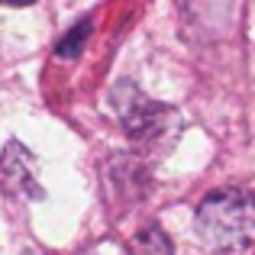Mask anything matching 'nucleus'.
<instances>
[{
	"label": "nucleus",
	"mask_w": 255,
	"mask_h": 255,
	"mask_svg": "<svg viewBox=\"0 0 255 255\" xmlns=\"http://www.w3.org/2000/svg\"><path fill=\"white\" fill-rule=\"evenodd\" d=\"M197 239L213 252H246L255 246V197L243 187H220L194 213Z\"/></svg>",
	"instance_id": "f257e3e1"
},
{
	"label": "nucleus",
	"mask_w": 255,
	"mask_h": 255,
	"mask_svg": "<svg viewBox=\"0 0 255 255\" xmlns=\"http://www.w3.org/2000/svg\"><path fill=\"white\" fill-rule=\"evenodd\" d=\"M110 110L126 129V136L145 142V139H158L171 126V110L162 104H152L136 84L120 81L110 91Z\"/></svg>",
	"instance_id": "f03ea898"
},
{
	"label": "nucleus",
	"mask_w": 255,
	"mask_h": 255,
	"mask_svg": "<svg viewBox=\"0 0 255 255\" xmlns=\"http://www.w3.org/2000/svg\"><path fill=\"white\" fill-rule=\"evenodd\" d=\"M0 187L13 200H42L45 187L39 178V162L26 145L10 142L0 155Z\"/></svg>",
	"instance_id": "7ed1b4c3"
},
{
	"label": "nucleus",
	"mask_w": 255,
	"mask_h": 255,
	"mask_svg": "<svg viewBox=\"0 0 255 255\" xmlns=\"http://www.w3.org/2000/svg\"><path fill=\"white\" fill-rule=\"evenodd\" d=\"M126 255H174V252H171V243H168V236H165V230L145 226V230H139L136 236L129 239Z\"/></svg>",
	"instance_id": "20e7f679"
},
{
	"label": "nucleus",
	"mask_w": 255,
	"mask_h": 255,
	"mask_svg": "<svg viewBox=\"0 0 255 255\" xmlns=\"http://www.w3.org/2000/svg\"><path fill=\"white\" fill-rule=\"evenodd\" d=\"M87 32H91V26H81V32H71L68 39H62V45H58V55H75V52H81L84 49V39H87Z\"/></svg>",
	"instance_id": "39448f33"
},
{
	"label": "nucleus",
	"mask_w": 255,
	"mask_h": 255,
	"mask_svg": "<svg viewBox=\"0 0 255 255\" xmlns=\"http://www.w3.org/2000/svg\"><path fill=\"white\" fill-rule=\"evenodd\" d=\"M3 6H29V3H36V0H0Z\"/></svg>",
	"instance_id": "423d86ee"
}]
</instances>
